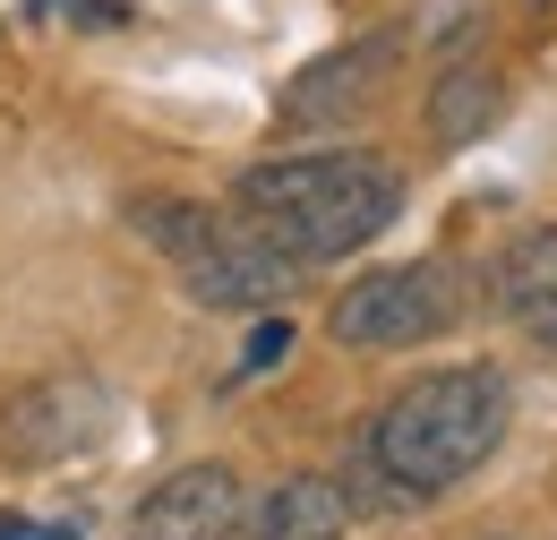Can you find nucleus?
I'll list each match as a JSON object with an SVG mask.
<instances>
[{
	"instance_id": "f257e3e1",
	"label": "nucleus",
	"mask_w": 557,
	"mask_h": 540,
	"mask_svg": "<svg viewBox=\"0 0 557 540\" xmlns=\"http://www.w3.org/2000/svg\"><path fill=\"white\" fill-rule=\"evenodd\" d=\"M515 429V386L506 369L488 360H455V369H429L404 395H386V412L369 420V480L395 498V506H429L446 498L455 480H472L506 446Z\"/></svg>"
},
{
	"instance_id": "f03ea898",
	"label": "nucleus",
	"mask_w": 557,
	"mask_h": 540,
	"mask_svg": "<svg viewBox=\"0 0 557 540\" xmlns=\"http://www.w3.org/2000/svg\"><path fill=\"white\" fill-rule=\"evenodd\" d=\"M232 206L292 267H326V258L369 249L404 214V172L377 155H275L232 181Z\"/></svg>"
},
{
	"instance_id": "7ed1b4c3",
	"label": "nucleus",
	"mask_w": 557,
	"mask_h": 540,
	"mask_svg": "<svg viewBox=\"0 0 557 540\" xmlns=\"http://www.w3.org/2000/svg\"><path fill=\"white\" fill-rule=\"evenodd\" d=\"M138 232L181 267V292L198 309H275L292 292V258L275 241H258L249 223H223L214 206H189V198H146L138 206Z\"/></svg>"
},
{
	"instance_id": "20e7f679",
	"label": "nucleus",
	"mask_w": 557,
	"mask_h": 540,
	"mask_svg": "<svg viewBox=\"0 0 557 540\" xmlns=\"http://www.w3.org/2000/svg\"><path fill=\"white\" fill-rule=\"evenodd\" d=\"M463 318V274L437 267V258H412V267H377L360 274L344 300H335V343L351 352H412V343H437Z\"/></svg>"
},
{
	"instance_id": "39448f33",
	"label": "nucleus",
	"mask_w": 557,
	"mask_h": 540,
	"mask_svg": "<svg viewBox=\"0 0 557 540\" xmlns=\"http://www.w3.org/2000/svg\"><path fill=\"white\" fill-rule=\"evenodd\" d=\"M112 438V386L95 378H35L0 404V455L17 472H44V464H77Z\"/></svg>"
},
{
	"instance_id": "423d86ee",
	"label": "nucleus",
	"mask_w": 557,
	"mask_h": 540,
	"mask_svg": "<svg viewBox=\"0 0 557 540\" xmlns=\"http://www.w3.org/2000/svg\"><path fill=\"white\" fill-rule=\"evenodd\" d=\"M240 524H249L240 472L232 464H181V472H163L138 498L129 540H232Z\"/></svg>"
},
{
	"instance_id": "0eeeda50",
	"label": "nucleus",
	"mask_w": 557,
	"mask_h": 540,
	"mask_svg": "<svg viewBox=\"0 0 557 540\" xmlns=\"http://www.w3.org/2000/svg\"><path fill=\"white\" fill-rule=\"evenodd\" d=\"M386 69H395V44H386V35H369V44H344V52L309 61L292 86H283V130H326V121L369 112V103H377V86H386Z\"/></svg>"
},
{
	"instance_id": "6e6552de",
	"label": "nucleus",
	"mask_w": 557,
	"mask_h": 540,
	"mask_svg": "<svg viewBox=\"0 0 557 540\" xmlns=\"http://www.w3.org/2000/svg\"><path fill=\"white\" fill-rule=\"evenodd\" d=\"M497 300H506V318L532 343L557 352V223H532V232L497 258Z\"/></svg>"
},
{
	"instance_id": "1a4fd4ad",
	"label": "nucleus",
	"mask_w": 557,
	"mask_h": 540,
	"mask_svg": "<svg viewBox=\"0 0 557 540\" xmlns=\"http://www.w3.org/2000/svg\"><path fill=\"white\" fill-rule=\"evenodd\" d=\"M351 532V498L318 472L275 480L258 506H249V540H344Z\"/></svg>"
},
{
	"instance_id": "9d476101",
	"label": "nucleus",
	"mask_w": 557,
	"mask_h": 540,
	"mask_svg": "<svg viewBox=\"0 0 557 540\" xmlns=\"http://www.w3.org/2000/svg\"><path fill=\"white\" fill-rule=\"evenodd\" d=\"M497 112H506V86H497V69H446V77L429 86V137H437V146H463V137H481Z\"/></svg>"
},
{
	"instance_id": "9b49d317",
	"label": "nucleus",
	"mask_w": 557,
	"mask_h": 540,
	"mask_svg": "<svg viewBox=\"0 0 557 540\" xmlns=\"http://www.w3.org/2000/svg\"><path fill=\"white\" fill-rule=\"evenodd\" d=\"M472 26H481V0H420V9H412V44H429V52L463 44Z\"/></svg>"
},
{
	"instance_id": "f8f14e48",
	"label": "nucleus",
	"mask_w": 557,
	"mask_h": 540,
	"mask_svg": "<svg viewBox=\"0 0 557 540\" xmlns=\"http://www.w3.org/2000/svg\"><path fill=\"white\" fill-rule=\"evenodd\" d=\"M283 352H292V327H283V318H267V327L249 335V352H240V369H275Z\"/></svg>"
},
{
	"instance_id": "ddd939ff",
	"label": "nucleus",
	"mask_w": 557,
	"mask_h": 540,
	"mask_svg": "<svg viewBox=\"0 0 557 540\" xmlns=\"http://www.w3.org/2000/svg\"><path fill=\"white\" fill-rule=\"evenodd\" d=\"M0 540H77L70 524H26V515H0Z\"/></svg>"
}]
</instances>
